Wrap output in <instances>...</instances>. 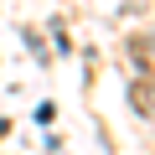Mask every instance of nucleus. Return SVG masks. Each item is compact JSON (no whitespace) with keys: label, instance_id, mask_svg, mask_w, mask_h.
I'll use <instances>...</instances> for the list:
<instances>
[{"label":"nucleus","instance_id":"nucleus-2","mask_svg":"<svg viewBox=\"0 0 155 155\" xmlns=\"http://www.w3.org/2000/svg\"><path fill=\"white\" fill-rule=\"evenodd\" d=\"M129 98H134V109H140V114H155V93H150V83H134V88H129Z\"/></svg>","mask_w":155,"mask_h":155},{"label":"nucleus","instance_id":"nucleus-1","mask_svg":"<svg viewBox=\"0 0 155 155\" xmlns=\"http://www.w3.org/2000/svg\"><path fill=\"white\" fill-rule=\"evenodd\" d=\"M129 52H134V62H140V72H145V78H150V83H155V47H150V41H145V36H140V41H134V47H129Z\"/></svg>","mask_w":155,"mask_h":155}]
</instances>
